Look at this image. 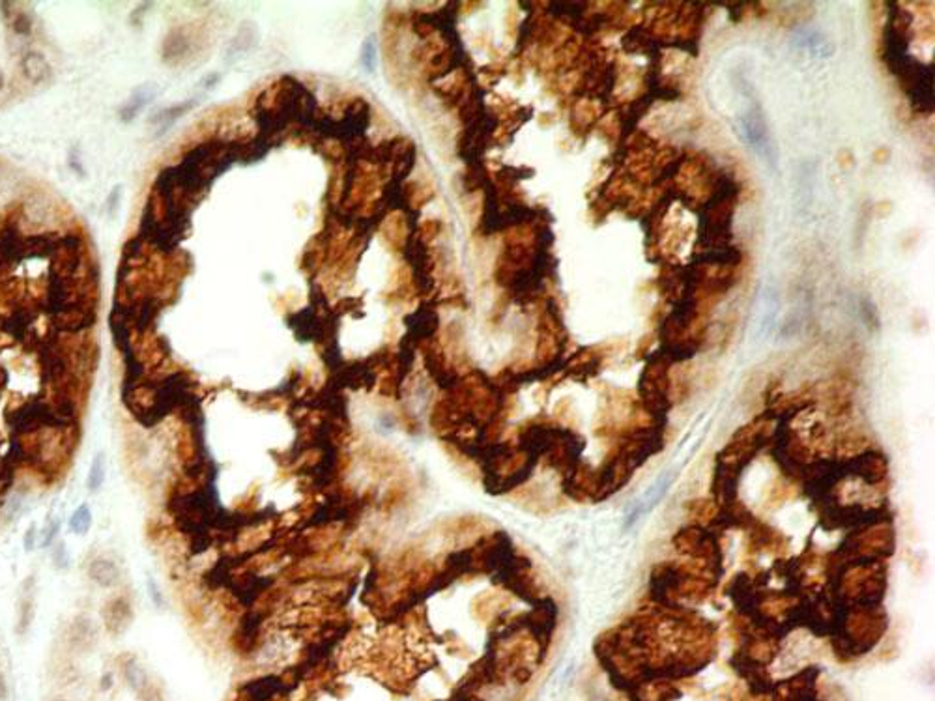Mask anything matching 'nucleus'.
<instances>
[{
    "instance_id": "8",
    "label": "nucleus",
    "mask_w": 935,
    "mask_h": 701,
    "mask_svg": "<svg viewBox=\"0 0 935 701\" xmlns=\"http://www.w3.org/2000/svg\"><path fill=\"white\" fill-rule=\"evenodd\" d=\"M281 690H283L281 681L275 679V677H264V679H258L249 686H246L243 701H267Z\"/></svg>"
},
{
    "instance_id": "6",
    "label": "nucleus",
    "mask_w": 935,
    "mask_h": 701,
    "mask_svg": "<svg viewBox=\"0 0 935 701\" xmlns=\"http://www.w3.org/2000/svg\"><path fill=\"white\" fill-rule=\"evenodd\" d=\"M103 614H105V625L112 634H120L131 623V608L123 599L112 600Z\"/></svg>"
},
{
    "instance_id": "4",
    "label": "nucleus",
    "mask_w": 935,
    "mask_h": 701,
    "mask_svg": "<svg viewBox=\"0 0 935 701\" xmlns=\"http://www.w3.org/2000/svg\"><path fill=\"white\" fill-rule=\"evenodd\" d=\"M25 258V238L16 225L6 223L0 228V262L13 264Z\"/></svg>"
},
{
    "instance_id": "17",
    "label": "nucleus",
    "mask_w": 935,
    "mask_h": 701,
    "mask_svg": "<svg viewBox=\"0 0 935 701\" xmlns=\"http://www.w3.org/2000/svg\"><path fill=\"white\" fill-rule=\"evenodd\" d=\"M361 64L367 71H374V66H376V38L374 36L365 39L363 47H361Z\"/></svg>"
},
{
    "instance_id": "15",
    "label": "nucleus",
    "mask_w": 935,
    "mask_h": 701,
    "mask_svg": "<svg viewBox=\"0 0 935 701\" xmlns=\"http://www.w3.org/2000/svg\"><path fill=\"white\" fill-rule=\"evenodd\" d=\"M6 19H10L11 30L17 36H30L32 34V17L28 16L27 11H13L10 16H6Z\"/></svg>"
},
{
    "instance_id": "7",
    "label": "nucleus",
    "mask_w": 935,
    "mask_h": 701,
    "mask_svg": "<svg viewBox=\"0 0 935 701\" xmlns=\"http://www.w3.org/2000/svg\"><path fill=\"white\" fill-rule=\"evenodd\" d=\"M88 576H90L96 584L103 585V587H112V585H116L118 580H120V571H118L116 563L114 561L105 559V557H99V559H94V561L90 563Z\"/></svg>"
},
{
    "instance_id": "16",
    "label": "nucleus",
    "mask_w": 935,
    "mask_h": 701,
    "mask_svg": "<svg viewBox=\"0 0 935 701\" xmlns=\"http://www.w3.org/2000/svg\"><path fill=\"white\" fill-rule=\"evenodd\" d=\"M90 524H92L90 508L86 507V505H80V507L73 513V516H71L70 530L73 531V533L85 535L86 531L90 530Z\"/></svg>"
},
{
    "instance_id": "5",
    "label": "nucleus",
    "mask_w": 935,
    "mask_h": 701,
    "mask_svg": "<svg viewBox=\"0 0 935 701\" xmlns=\"http://www.w3.org/2000/svg\"><path fill=\"white\" fill-rule=\"evenodd\" d=\"M21 71L25 79L30 80L32 85H42L51 79V66H49L47 59L37 51H28L23 54Z\"/></svg>"
},
{
    "instance_id": "12",
    "label": "nucleus",
    "mask_w": 935,
    "mask_h": 701,
    "mask_svg": "<svg viewBox=\"0 0 935 701\" xmlns=\"http://www.w3.org/2000/svg\"><path fill=\"white\" fill-rule=\"evenodd\" d=\"M71 636H73V643L77 645H92L94 642V636H96V632H94V625L88 619H79V621L73 625V630H71Z\"/></svg>"
},
{
    "instance_id": "18",
    "label": "nucleus",
    "mask_w": 935,
    "mask_h": 701,
    "mask_svg": "<svg viewBox=\"0 0 935 701\" xmlns=\"http://www.w3.org/2000/svg\"><path fill=\"white\" fill-rule=\"evenodd\" d=\"M54 565H56V568H68V565H70V557H68L64 542H60L54 548Z\"/></svg>"
},
{
    "instance_id": "20",
    "label": "nucleus",
    "mask_w": 935,
    "mask_h": 701,
    "mask_svg": "<svg viewBox=\"0 0 935 701\" xmlns=\"http://www.w3.org/2000/svg\"><path fill=\"white\" fill-rule=\"evenodd\" d=\"M34 544H36V528H30L27 531V537H25V550H32Z\"/></svg>"
},
{
    "instance_id": "9",
    "label": "nucleus",
    "mask_w": 935,
    "mask_h": 701,
    "mask_svg": "<svg viewBox=\"0 0 935 701\" xmlns=\"http://www.w3.org/2000/svg\"><path fill=\"white\" fill-rule=\"evenodd\" d=\"M30 322H32V316L27 309H19V311H13L2 324V329L6 333H10L11 337L17 339V341H23V339L28 335V327H30Z\"/></svg>"
},
{
    "instance_id": "21",
    "label": "nucleus",
    "mask_w": 935,
    "mask_h": 701,
    "mask_svg": "<svg viewBox=\"0 0 935 701\" xmlns=\"http://www.w3.org/2000/svg\"><path fill=\"white\" fill-rule=\"evenodd\" d=\"M56 531H59V524H56V522H54V524H51V525H47V533H45V541H43V544H45V546L51 544V541H53L54 535H56Z\"/></svg>"
},
{
    "instance_id": "13",
    "label": "nucleus",
    "mask_w": 935,
    "mask_h": 701,
    "mask_svg": "<svg viewBox=\"0 0 935 701\" xmlns=\"http://www.w3.org/2000/svg\"><path fill=\"white\" fill-rule=\"evenodd\" d=\"M105 481V455L99 453L96 455L94 462H92L90 471H88V488H90L92 492H96L99 490Z\"/></svg>"
},
{
    "instance_id": "14",
    "label": "nucleus",
    "mask_w": 935,
    "mask_h": 701,
    "mask_svg": "<svg viewBox=\"0 0 935 701\" xmlns=\"http://www.w3.org/2000/svg\"><path fill=\"white\" fill-rule=\"evenodd\" d=\"M32 602H34V593H32V582H27L25 585V591L21 595V621H19V628L21 632H25L32 621Z\"/></svg>"
},
{
    "instance_id": "22",
    "label": "nucleus",
    "mask_w": 935,
    "mask_h": 701,
    "mask_svg": "<svg viewBox=\"0 0 935 701\" xmlns=\"http://www.w3.org/2000/svg\"><path fill=\"white\" fill-rule=\"evenodd\" d=\"M4 88V75H2V71H0V92Z\"/></svg>"
},
{
    "instance_id": "3",
    "label": "nucleus",
    "mask_w": 935,
    "mask_h": 701,
    "mask_svg": "<svg viewBox=\"0 0 935 701\" xmlns=\"http://www.w3.org/2000/svg\"><path fill=\"white\" fill-rule=\"evenodd\" d=\"M791 42L795 45L797 49H802L804 53H808L812 59L818 60H825L831 59L834 54V45L831 43V39L818 30V28H810V27H802V28H795L793 34H791Z\"/></svg>"
},
{
    "instance_id": "10",
    "label": "nucleus",
    "mask_w": 935,
    "mask_h": 701,
    "mask_svg": "<svg viewBox=\"0 0 935 701\" xmlns=\"http://www.w3.org/2000/svg\"><path fill=\"white\" fill-rule=\"evenodd\" d=\"M195 105H197V102H195V99H189V102L178 103V105H172V107L161 109L159 113L155 114V116L152 118V120H150V122H152V123H159V133H161V131H163V129L171 128L172 123L176 122L178 118H182L183 114L189 113V111H191V109L195 107Z\"/></svg>"
},
{
    "instance_id": "19",
    "label": "nucleus",
    "mask_w": 935,
    "mask_h": 701,
    "mask_svg": "<svg viewBox=\"0 0 935 701\" xmlns=\"http://www.w3.org/2000/svg\"><path fill=\"white\" fill-rule=\"evenodd\" d=\"M118 200H120V188H114V189H112L111 197H109V200H107V208H109V212H111V215L114 214V209H116Z\"/></svg>"
},
{
    "instance_id": "1",
    "label": "nucleus",
    "mask_w": 935,
    "mask_h": 701,
    "mask_svg": "<svg viewBox=\"0 0 935 701\" xmlns=\"http://www.w3.org/2000/svg\"><path fill=\"white\" fill-rule=\"evenodd\" d=\"M735 128H737V135L739 139L743 140L744 145L750 148L752 152H756L761 159L767 161V165L773 169L776 166V148L775 142H773V137H771L769 129H767V123H765V118L759 111L758 105H752V107H748L741 116L737 118V123H735Z\"/></svg>"
},
{
    "instance_id": "11",
    "label": "nucleus",
    "mask_w": 935,
    "mask_h": 701,
    "mask_svg": "<svg viewBox=\"0 0 935 701\" xmlns=\"http://www.w3.org/2000/svg\"><path fill=\"white\" fill-rule=\"evenodd\" d=\"M154 97V92L152 88H139V90L135 92L133 96L129 97V102L120 109V118H122V122H131L137 114L146 107V103L150 102Z\"/></svg>"
},
{
    "instance_id": "2",
    "label": "nucleus",
    "mask_w": 935,
    "mask_h": 701,
    "mask_svg": "<svg viewBox=\"0 0 935 701\" xmlns=\"http://www.w3.org/2000/svg\"><path fill=\"white\" fill-rule=\"evenodd\" d=\"M780 311V295L778 288L773 283L761 286L756 303V337L767 339L776 326V318Z\"/></svg>"
}]
</instances>
